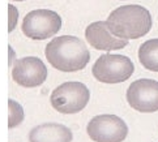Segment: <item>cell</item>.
<instances>
[{
  "label": "cell",
  "instance_id": "cell-15",
  "mask_svg": "<svg viewBox=\"0 0 158 142\" xmlns=\"http://www.w3.org/2000/svg\"><path fill=\"white\" fill-rule=\"evenodd\" d=\"M12 2H25V0H12Z\"/></svg>",
  "mask_w": 158,
  "mask_h": 142
},
{
  "label": "cell",
  "instance_id": "cell-12",
  "mask_svg": "<svg viewBox=\"0 0 158 142\" xmlns=\"http://www.w3.org/2000/svg\"><path fill=\"white\" fill-rule=\"evenodd\" d=\"M25 112L22 106L13 99H8V128L13 129L24 121Z\"/></svg>",
  "mask_w": 158,
  "mask_h": 142
},
{
  "label": "cell",
  "instance_id": "cell-16",
  "mask_svg": "<svg viewBox=\"0 0 158 142\" xmlns=\"http://www.w3.org/2000/svg\"><path fill=\"white\" fill-rule=\"evenodd\" d=\"M120 2H126V0H120Z\"/></svg>",
  "mask_w": 158,
  "mask_h": 142
},
{
  "label": "cell",
  "instance_id": "cell-9",
  "mask_svg": "<svg viewBox=\"0 0 158 142\" xmlns=\"http://www.w3.org/2000/svg\"><path fill=\"white\" fill-rule=\"evenodd\" d=\"M85 38L93 48L106 51V52L122 50L128 44V41L126 39H120L112 35L107 29L106 21H95L88 25L85 29Z\"/></svg>",
  "mask_w": 158,
  "mask_h": 142
},
{
  "label": "cell",
  "instance_id": "cell-5",
  "mask_svg": "<svg viewBox=\"0 0 158 142\" xmlns=\"http://www.w3.org/2000/svg\"><path fill=\"white\" fill-rule=\"evenodd\" d=\"M61 27L60 16L51 9H35L22 20L21 30L24 35L34 41H44L54 37Z\"/></svg>",
  "mask_w": 158,
  "mask_h": 142
},
{
  "label": "cell",
  "instance_id": "cell-13",
  "mask_svg": "<svg viewBox=\"0 0 158 142\" xmlns=\"http://www.w3.org/2000/svg\"><path fill=\"white\" fill-rule=\"evenodd\" d=\"M19 10L13 4H8V33H12L17 26Z\"/></svg>",
  "mask_w": 158,
  "mask_h": 142
},
{
  "label": "cell",
  "instance_id": "cell-11",
  "mask_svg": "<svg viewBox=\"0 0 158 142\" xmlns=\"http://www.w3.org/2000/svg\"><path fill=\"white\" fill-rule=\"evenodd\" d=\"M139 61L145 69L158 72V38L144 42L139 48Z\"/></svg>",
  "mask_w": 158,
  "mask_h": 142
},
{
  "label": "cell",
  "instance_id": "cell-4",
  "mask_svg": "<svg viewBox=\"0 0 158 142\" xmlns=\"http://www.w3.org/2000/svg\"><path fill=\"white\" fill-rule=\"evenodd\" d=\"M90 91L86 85L69 81L59 85L51 93V106L55 111L64 115H72L82 111L89 103Z\"/></svg>",
  "mask_w": 158,
  "mask_h": 142
},
{
  "label": "cell",
  "instance_id": "cell-8",
  "mask_svg": "<svg viewBox=\"0 0 158 142\" xmlns=\"http://www.w3.org/2000/svg\"><path fill=\"white\" fill-rule=\"evenodd\" d=\"M47 68L37 56H25L16 60L12 67V79L22 87H37L46 81Z\"/></svg>",
  "mask_w": 158,
  "mask_h": 142
},
{
  "label": "cell",
  "instance_id": "cell-10",
  "mask_svg": "<svg viewBox=\"0 0 158 142\" xmlns=\"http://www.w3.org/2000/svg\"><path fill=\"white\" fill-rule=\"evenodd\" d=\"M30 142H71L72 132L63 124L46 123L33 128L29 132Z\"/></svg>",
  "mask_w": 158,
  "mask_h": 142
},
{
  "label": "cell",
  "instance_id": "cell-7",
  "mask_svg": "<svg viewBox=\"0 0 158 142\" xmlns=\"http://www.w3.org/2000/svg\"><path fill=\"white\" fill-rule=\"evenodd\" d=\"M127 102L133 110L143 113L158 111V81L141 78L127 90Z\"/></svg>",
  "mask_w": 158,
  "mask_h": 142
},
{
  "label": "cell",
  "instance_id": "cell-6",
  "mask_svg": "<svg viewBox=\"0 0 158 142\" xmlns=\"http://www.w3.org/2000/svg\"><path fill=\"white\" fill-rule=\"evenodd\" d=\"M86 132L94 142H123L128 136V127L116 115H98L89 121Z\"/></svg>",
  "mask_w": 158,
  "mask_h": 142
},
{
  "label": "cell",
  "instance_id": "cell-14",
  "mask_svg": "<svg viewBox=\"0 0 158 142\" xmlns=\"http://www.w3.org/2000/svg\"><path fill=\"white\" fill-rule=\"evenodd\" d=\"M9 67H12V64H13V59H15V51L12 50V47L9 46Z\"/></svg>",
  "mask_w": 158,
  "mask_h": 142
},
{
  "label": "cell",
  "instance_id": "cell-1",
  "mask_svg": "<svg viewBox=\"0 0 158 142\" xmlns=\"http://www.w3.org/2000/svg\"><path fill=\"white\" fill-rule=\"evenodd\" d=\"M44 55L52 68L67 73L81 71L90 61V52L86 44L73 35L54 38L47 43Z\"/></svg>",
  "mask_w": 158,
  "mask_h": 142
},
{
  "label": "cell",
  "instance_id": "cell-3",
  "mask_svg": "<svg viewBox=\"0 0 158 142\" xmlns=\"http://www.w3.org/2000/svg\"><path fill=\"white\" fill-rule=\"evenodd\" d=\"M135 65L132 60L124 55L103 54L97 59L92 68V73L97 81L114 85L124 82L133 75Z\"/></svg>",
  "mask_w": 158,
  "mask_h": 142
},
{
  "label": "cell",
  "instance_id": "cell-2",
  "mask_svg": "<svg viewBox=\"0 0 158 142\" xmlns=\"http://www.w3.org/2000/svg\"><path fill=\"white\" fill-rule=\"evenodd\" d=\"M106 25L112 35L129 41L146 35L152 29L153 21L146 8L137 4H128L112 10L107 17Z\"/></svg>",
  "mask_w": 158,
  "mask_h": 142
}]
</instances>
